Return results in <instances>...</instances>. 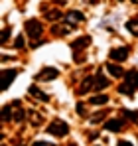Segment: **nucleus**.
<instances>
[{
    "mask_svg": "<svg viewBox=\"0 0 138 146\" xmlns=\"http://www.w3.org/2000/svg\"><path fill=\"white\" fill-rule=\"evenodd\" d=\"M47 132L53 134V136H65L69 132V126H67V122H63V121H55L47 126Z\"/></svg>",
    "mask_w": 138,
    "mask_h": 146,
    "instance_id": "nucleus-1",
    "label": "nucleus"
},
{
    "mask_svg": "<svg viewBox=\"0 0 138 146\" xmlns=\"http://www.w3.org/2000/svg\"><path fill=\"white\" fill-rule=\"evenodd\" d=\"M42 32H44V28H42V24H40L38 20H28V22H26V34H28L32 40H38V38L42 36Z\"/></svg>",
    "mask_w": 138,
    "mask_h": 146,
    "instance_id": "nucleus-2",
    "label": "nucleus"
},
{
    "mask_svg": "<svg viewBox=\"0 0 138 146\" xmlns=\"http://www.w3.org/2000/svg\"><path fill=\"white\" fill-rule=\"evenodd\" d=\"M57 75H59V71L55 67H46L36 75V79L38 81H53V79H57Z\"/></svg>",
    "mask_w": 138,
    "mask_h": 146,
    "instance_id": "nucleus-3",
    "label": "nucleus"
},
{
    "mask_svg": "<svg viewBox=\"0 0 138 146\" xmlns=\"http://www.w3.org/2000/svg\"><path fill=\"white\" fill-rule=\"evenodd\" d=\"M128 53H130L128 48H115V49L109 51V57H111L113 61H124V59L128 57Z\"/></svg>",
    "mask_w": 138,
    "mask_h": 146,
    "instance_id": "nucleus-4",
    "label": "nucleus"
},
{
    "mask_svg": "<svg viewBox=\"0 0 138 146\" xmlns=\"http://www.w3.org/2000/svg\"><path fill=\"white\" fill-rule=\"evenodd\" d=\"M124 85H128V87H132V89L138 87V71L136 69H130V71L124 73Z\"/></svg>",
    "mask_w": 138,
    "mask_h": 146,
    "instance_id": "nucleus-5",
    "label": "nucleus"
},
{
    "mask_svg": "<svg viewBox=\"0 0 138 146\" xmlns=\"http://www.w3.org/2000/svg\"><path fill=\"white\" fill-rule=\"evenodd\" d=\"M16 75H18L16 69H4V71H2V79H4V81H2V89H8V85L14 81Z\"/></svg>",
    "mask_w": 138,
    "mask_h": 146,
    "instance_id": "nucleus-6",
    "label": "nucleus"
},
{
    "mask_svg": "<svg viewBox=\"0 0 138 146\" xmlns=\"http://www.w3.org/2000/svg\"><path fill=\"white\" fill-rule=\"evenodd\" d=\"M65 20H67V24H69V26H75V24H81V22L85 20V16H83L81 12L73 10V12H69L67 16H65Z\"/></svg>",
    "mask_w": 138,
    "mask_h": 146,
    "instance_id": "nucleus-7",
    "label": "nucleus"
},
{
    "mask_svg": "<svg viewBox=\"0 0 138 146\" xmlns=\"http://www.w3.org/2000/svg\"><path fill=\"white\" fill-rule=\"evenodd\" d=\"M89 44H91V38H89V36H83V38H77V40H75L73 44H71V48L75 49V51H77V49L81 51V49L87 48Z\"/></svg>",
    "mask_w": 138,
    "mask_h": 146,
    "instance_id": "nucleus-8",
    "label": "nucleus"
},
{
    "mask_svg": "<svg viewBox=\"0 0 138 146\" xmlns=\"http://www.w3.org/2000/svg\"><path fill=\"white\" fill-rule=\"evenodd\" d=\"M122 126L124 124H122V121H118V119H111V121L105 122V130H109V132H118Z\"/></svg>",
    "mask_w": 138,
    "mask_h": 146,
    "instance_id": "nucleus-9",
    "label": "nucleus"
},
{
    "mask_svg": "<svg viewBox=\"0 0 138 146\" xmlns=\"http://www.w3.org/2000/svg\"><path fill=\"white\" fill-rule=\"evenodd\" d=\"M107 85H109V79L99 71V73H97V77H95V89H105Z\"/></svg>",
    "mask_w": 138,
    "mask_h": 146,
    "instance_id": "nucleus-10",
    "label": "nucleus"
},
{
    "mask_svg": "<svg viewBox=\"0 0 138 146\" xmlns=\"http://www.w3.org/2000/svg\"><path fill=\"white\" fill-rule=\"evenodd\" d=\"M28 93H30V95H34V97H38L40 101H49V97H47L46 93H42V91H40L36 85H32V87L28 89Z\"/></svg>",
    "mask_w": 138,
    "mask_h": 146,
    "instance_id": "nucleus-11",
    "label": "nucleus"
},
{
    "mask_svg": "<svg viewBox=\"0 0 138 146\" xmlns=\"http://www.w3.org/2000/svg\"><path fill=\"white\" fill-rule=\"evenodd\" d=\"M107 71L111 73L113 77H122V75H124V71H122L118 65H115V63H107Z\"/></svg>",
    "mask_w": 138,
    "mask_h": 146,
    "instance_id": "nucleus-12",
    "label": "nucleus"
},
{
    "mask_svg": "<svg viewBox=\"0 0 138 146\" xmlns=\"http://www.w3.org/2000/svg\"><path fill=\"white\" fill-rule=\"evenodd\" d=\"M120 113H122V117H124V119H128V121H132V122L138 121V111H132V109H122Z\"/></svg>",
    "mask_w": 138,
    "mask_h": 146,
    "instance_id": "nucleus-13",
    "label": "nucleus"
},
{
    "mask_svg": "<svg viewBox=\"0 0 138 146\" xmlns=\"http://www.w3.org/2000/svg\"><path fill=\"white\" fill-rule=\"evenodd\" d=\"M91 87H95V79L93 77H85V81H83V85H81V89H79V93L83 95V93H87Z\"/></svg>",
    "mask_w": 138,
    "mask_h": 146,
    "instance_id": "nucleus-14",
    "label": "nucleus"
},
{
    "mask_svg": "<svg viewBox=\"0 0 138 146\" xmlns=\"http://www.w3.org/2000/svg\"><path fill=\"white\" fill-rule=\"evenodd\" d=\"M89 103L91 105H105V103H109V95H93L89 99Z\"/></svg>",
    "mask_w": 138,
    "mask_h": 146,
    "instance_id": "nucleus-15",
    "label": "nucleus"
},
{
    "mask_svg": "<svg viewBox=\"0 0 138 146\" xmlns=\"http://www.w3.org/2000/svg\"><path fill=\"white\" fill-rule=\"evenodd\" d=\"M126 28L134 34V36H138V18H134V20H130L128 24H126Z\"/></svg>",
    "mask_w": 138,
    "mask_h": 146,
    "instance_id": "nucleus-16",
    "label": "nucleus"
},
{
    "mask_svg": "<svg viewBox=\"0 0 138 146\" xmlns=\"http://www.w3.org/2000/svg\"><path fill=\"white\" fill-rule=\"evenodd\" d=\"M118 91H120V93H124L126 97H134V89H132V87H128V85H122V87H118Z\"/></svg>",
    "mask_w": 138,
    "mask_h": 146,
    "instance_id": "nucleus-17",
    "label": "nucleus"
},
{
    "mask_svg": "<svg viewBox=\"0 0 138 146\" xmlns=\"http://www.w3.org/2000/svg\"><path fill=\"white\" fill-rule=\"evenodd\" d=\"M59 16H61V12H59V10H51V12H47V20H49V22H55Z\"/></svg>",
    "mask_w": 138,
    "mask_h": 146,
    "instance_id": "nucleus-18",
    "label": "nucleus"
},
{
    "mask_svg": "<svg viewBox=\"0 0 138 146\" xmlns=\"http://www.w3.org/2000/svg\"><path fill=\"white\" fill-rule=\"evenodd\" d=\"M24 117H26V113H24L22 109H20V111H16V115H14V121L20 122V121H24Z\"/></svg>",
    "mask_w": 138,
    "mask_h": 146,
    "instance_id": "nucleus-19",
    "label": "nucleus"
},
{
    "mask_svg": "<svg viewBox=\"0 0 138 146\" xmlns=\"http://www.w3.org/2000/svg\"><path fill=\"white\" fill-rule=\"evenodd\" d=\"M103 117H105V113H97V115H95V117H93V119H91V122H93V124H95V122L103 121Z\"/></svg>",
    "mask_w": 138,
    "mask_h": 146,
    "instance_id": "nucleus-20",
    "label": "nucleus"
},
{
    "mask_svg": "<svg viewBox=\"0 0 138 146\" xmlns=\"http://www.w3.org/2000/svg\"><path fill=\"white\" fill-rule=\"evenodd\" d=\"M2 119H4V121L10 119V107H4V111H2Z\"/></svg>",
    "mask_w": 138,
    "mask_h": 146,
    "instance_id": "nucleus-21",
    "label": "nucleus"
},
{
    "mask_svg": "<svg viewBox=\"0 0 138 146\" xmlns=\"http://www.w3.org/2000/svg\"><path fill=\"white\" fill-rule=\"evenodd\" d=\"M8 38H10V30H4V32H2V44H6Z\"/></svg>",
    "mask_w": 138,
    "mask_h": 146,
    "instance_id": "nucleus-22",
    "label": "nucleus"
},
{
    "mask_svg": "<svg viewBox=\"0 0 138 146\" xmlns=\"http://www.w3.org/2000/svg\"><path fill=\"white\" fill-rule=\"evenodd\" d=\"M77 113H79L81 117H85V107H83L81 103H77Z\"/></svg>",
    "mask_w": 138,
    "mask_h": 146,
    "instance_id": "nucleus-23",
    "label": "nucleus"
},
{
    "mask_svg": "<svg viewBox=\"0 0 138 146\" xmlns=\"http://www.w3.org/2000/svg\"><path fill=\"white\" fill-rule=\"evenodd\" d=\"M16 48H24V38H22V36L16 38Z\"/></svg>",
    "mask_w": 138,
    "mask_h": 146,
    "instance_id": "nucleus-24",
    "label": "nucleus"
},
{
    "mask_svg": "<svg viewBox=\"0 0 138 146\" xmlns=\"http://www.w3.org/2000/svg\"><path fill=\"white\" fill-rule=\"evenodd\" d=\"M34 146H53V144H49V142H44V140H38V142H34Z\"/></svg>",
    "mask_w": 138,
    "mask_h": 146,
    "instance_id": "nucleus-25",
    "label": "nucleus"
},
{
    "mask_svg": "<svg viewBox=\"0 0 138 146\" xmlns=\"http://www.w3.org/2000/svg\"><path fill=\"white\" fill-rule=\"evenodd\" d=\"M116 146H132V144H130V142H126V140H120Z\"/></svg>",
    "mask_w": 138,
    "mask_h": 146,
    "instance_id": "nucleus-26",
    "label": "nucleus"
},
{
    "mask_svg": "<svg viewBox=\"0 0 138 146\" xmlns=\"http://www.w3.org/2000/svg\"><path fill=\"white\" fill-rule=\"evenodd\" d=\"M132 2H136V4H138V0H132Z\"/></svg>",
    "mask_w": 138,
    "mask_h": 146,
    "instance_id": "nucleus-27",
    "label": "nucleus"
},
{
    "mask_svg": "<svg viewBox=\"0 0 138 146\" xmlns=\"http://www.w3.org/2000/svg\"><path fill=\"white\" fill-rule=\"evenodd\" d=\"M69 146H75V144H69Z\"/></svg>",
    "mask_w": 138,
    "mask_h": 146,
    "instance_id": "nucleus-28",
    "label": "nucleus"
},
{
    "mask_svg": "<svg viewBox=\"0 0 138 146\" xmlns=\"http://www.w3.org/2000/svg\"><path fill=\"white\" fill-rule=\"evenodd\" d=\"M20 146H24V144H20Z\"/></svg>",
    "mask_w": 138,
    "mask_h": 146,
    "instance_id": "nucleus-29",
    "label": "nucleus"
}]
</instances>
